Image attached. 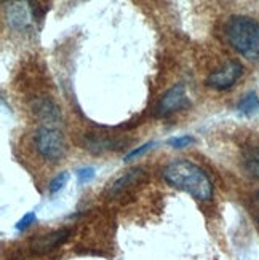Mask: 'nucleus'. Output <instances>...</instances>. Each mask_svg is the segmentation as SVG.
<instances>
[{"instance_id": "3", "label": "nucleus", "mask_w": 259, "mask_h": 260, "mask_svg": "<svg viewBox=\"0 0 259 260\" xmlns=\"http://www.w3.org/2000/svg\"><path fill=\"white\" fill-rule=\"evenodd\" d=\"M34 145L37 153L50 163H56L64 158L67 145L60 129L53 126H40L34 136Z\"/></svg>"}, {"instance_id": "6", "label": "nucleus", "mask_w": 259, "mask_h": 260, "mask_svg": "<svg viewBox=\"0 0 259 260\" xmlns=\"http://www.w3.org/2000/svg\"><path fill=\"white\" fill-rule=\"evenodd\" d=\"M72 230L71 229H60V230H54L50 233H45L37 236L36 240H32L31 244V249L34 254L37 255H43V254H48L58 249L60 246H63L67 240H69Z\"/></svg>"}, {"instance_id": "2", "label": "nucleus", "mask_w": 259, "mask_h": 260, "mask_svg": "<svg viewBox=\"0 0 259 260\" xmlns=\"http://www.w3.org/2000/svg\"><path fill=\"white\" fill-rule=\"evenodd\" d=\"M231 47L251 62H259V22L245 15H234L224 26Z\"/></svg>"}, {"instance_id": "8", "label": "nucleus", "mask_w": 259, "mask_h": 260, "mask_svg": "<svg viewBox=\"0 0 259 260\" xmlns=\"http://www.w3.org/2000/svg\"><path fill=\"white\" fill-rule=\"evenodd\" d=\"M32 110L42 121L47 123V126L56 125V123L61 121V110L58 104L53 103L50 98H39L34 101Z\"/></svg>"}, {"instance_id": "18", "label": "nucleus", "mask_w": 259, "mask_h": 260, "mask_svg": "<svg viewBox=\"0 0 259 260\" xmlns=\"http://www.w3.org/2000/svg\"><path fill=\"white\" fill-rule=\"evenodd\" d=\"M256 198H257V201H259V190L256 191Z\"/></svg>"}, {"instance_id": "11", "label": "nucleus", "mask_w": 259, "mask_h": 260, "mask_svg": "<svg viewBox=\"0 0 259 260\" xmlns=\"http://www.w3.org/2000/svg\"><path fill=\"white\" fill-rule=\"evenodd\" d=\"M239 112H242L243 115H253L254 112L259 109V98L254 91L245 94L237 104Z\"/></svg>"}, {"instance_id": "16", "label": "nucleus", "mask_w": 259, "mask_h": 260, "mask_svg": "<svg viewBox=\"0 0 259 260\" xmlns=\"http://www.w3.org/2000/svg\"><path fill=\"white\" fill-rule=\"evenodd\" d=\"M29 8H31V15L34 21H39L42 22L45 15H47L48 7L45 4H39V2H29Z\"/></svg>"}, {"instance_id": "10", "label": "nucleus", "mask_w": 259, "mask_h": 260, "mask_svg": "<svg viewBox=\"0 0 259 260\" xmlns=\"http://www.w3.org/2000/svg\"><path fill=\"white\" fill-rule=\"evenodd\" d=\"M242 165L246 173L259 180V145H250L243 149Z\"/></svg>"}, {"instance_id": "15", "label": "nucleus", "mask_w": 259, "mask_h": 260, "mask_svg": "<svg viewBox=\"0 0 259 260\" xmlns=\"http://www.w3.org/2000/svg\"><path fill=\"white\" fill-rule=\"evenodd\" d=\"M77 174V182L83 185V184H88L90 180H93L95 176H96V169L93 166H85V168H80L78 171L75 173Z\"/></svg>"}, {"instance_id": "9", "label": "nucleus", "mask_w": 259, "mask_h": 260, "mask_svg": "<svg viewBox=\"0 0 259 260\" xmlns=\"http://www.w3.org/2000/svg\"><path fill=\"white\" fill-rule=\"evenodd\" d=\"M146 177V173L142 168H134V169H130V171L123 173L122 176H119L114 182L110 184L109 187V195L110 197H119L122 195L123 191H127L128 188H131L133 185L139 184L141 180Z\"/></svg>"}, {"instance_id": "5", "label": "nucleus", "mask_w": 259, "mask_h": 260, "mask_svg": "<svg viewBox=\"0 0 259 260\" xmlns=\"http://www.w3.org/2000/svg\"><path fill=\"white\" fill-rule=\"evenodd\" d=\"M243 75V66L239 61H229L222 67H219L218 71L211 72L207 77V86L218 89V91H224V89H229L235 85V82Z\"/></svg>"}, {"instance_id": "14", "label": "nucleus", "mask_w": 259, "mask_h": 260, "mask_svg": "<svg viewBox=\"0 0 259 260\" xmlns=\"http://www.w3.org/2000/svg\"><path fill=\"white\" fill-rule=\"evenodd\" d=\"M155 145H157V142H155V141L146 142V144H142V145L136 147V149H133L131 152H128V153L125 155V158H123V160H125V161H131V160H134V158H138V156L144 155L146 152H149L151 149H154Z\"/></svg>"}, {"instance_id": "17", "label": "nucleus", "mask_w": 259, "mask_h": 260, "mask_svg": "<svg viewBox=\"0 0 259 260\" xmlns=\"http://www.w3.org/2000/svg\"><path fill=\"white\" fill-rule=\"evenodd\" d=\"M36 220H37L36 212L31 211V212L24 214V216H22V217L18 220V223H16V230H18V232H24V230H27Z\"/></svg>"}, {"instance_id": "12", "label": "nucleus", "mask_w": 259, "mask_h": 260, "mask_svg": "<svg viewBox=\"0 0 259 260\" xmlns=\"http://www.w3.org/2000/svg\"><path fill=\"white\" fill-rule=\"evenodd\" d=\"M195 142V138L190 134H183V136H175V138H170L166 141V145H170L171 149H184V147H189Z\"/></svg>"}, {"instance_id": "1", "label": "nucleus", "mask_w": 259, "mask_h": 260, "mask_svg": "<svg viewBox=\"0 0 259 260\" xmlns=\"http://www.w3.org/2000/svg\"><path fill=\"white\" fill-rule=\"evenodd\" d=\"M163 179L171 187L183 190L198 201H208L213 198V184L207 173L189 160H173L168 163L163 171Z\"/></svg>"}, {"instance_id": "7", "label": "nucleus", "mask_w": 259, "mask_h": 260, "mask_svg": "<svg viewBox=\"0 0 259 260\" xmlns=\"http://www.w3.org/2000/svg\"><path fill=\"white\" fill-rule=\"evenodd\" d=\"M27 2H8L5 4V13L8 24L16 30H26L31 27V8Z\"/></svg>"}, {"instance_id": "13", "label": "nucleus", "mask_w": 259, "mask_h": 260, "mask_svg": "<svg viewBox=\"0 0 259 260\" xmlns=\"http://www.w3.org/2000/svg\"><path fill=\"white\" fill-rule=\"evenodd\" d=\"M67 180H69V173L63 171V173H60V174H56V176L51 179L50 185H48L50 193H51V195H56V193H58L60 190L64 188V185L67 184Z\"/></svg>"}, {"instance_id": "4", "label": "nucleus", "mask_w": 259, "mask_h": 260, "mask_svg": "<svg viewBox=\"0 0 259 260\" xmlns=\"http://www.w3.org/2000/svg\"><path fill=\"white\" fill-rule=\"evenodd\" d=\"M189 98L186 93V88L183 83H178L171 86L168 91L160 98L159 104L155 106L154 117L155 118H166L173 115L175 112H179L186 107H189Z\"/></svg>"}]
</instances>
